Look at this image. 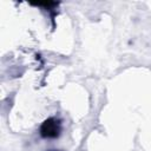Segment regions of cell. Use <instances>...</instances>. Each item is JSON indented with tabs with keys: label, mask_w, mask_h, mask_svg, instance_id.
I'll return each instance as SVG.
<instances>
[{
	"label": "cell",
	"mask_w": 151,
	"mask_h": 151,
	"mask_svg": "<svg viewBox=\"0 0 151 151\" xmlns=\"http://www.w3.org/2000/svg\"><path fill=\"white\" fill-rule=\"evenodd\" d=\"M59 131H60L59 124H58V122L54 120V119H48V120H46V122L42 124V126H41V134H42L44 137H48V138L55 137V136H58Z\"/></svg>",
	"instance_id": "1"
}]
</instances>
